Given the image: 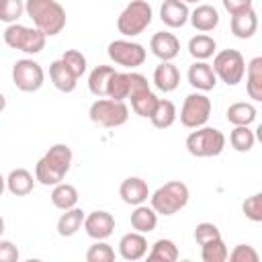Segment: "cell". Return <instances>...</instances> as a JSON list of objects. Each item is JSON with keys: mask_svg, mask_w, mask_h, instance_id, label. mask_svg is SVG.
I'll return each instance as SVG.
<instances>
[{"mask_svg": "<svg viewBox=\"0 0 262 262\" xmlns=\"http://www.w3.org/2000/svg\"><path fill=\"white\" fill-rule=\"evenodd\" d=\"M18 248L10 239H0V262H16Z\"/></svg>", "mask_w": 262, "mask_h": 262, "instance_id": "42", "label": "cell"}, {"mask_svg": "<svg viewBox=\"0 0 262 262\" xmlns=\"http://www.w3.org/2000/svg\"><path fill=\"white\" fill-rule=\"evenodd\" d=\"M149 49L151 53L162 59V61H172L178 53H180V41L176 39L174 33H168V31H158L151 41H149Z\"/></svg>", "mask_w": 262, "mask_h": 262, "instance_id": "13", "label": "cell"}, {"mask_svg": "<svg viewBox=\"0 0 262 262\" xmlns=\"http://www.w3.org/2000/svg\"><path fill=\"white\" fill-rule=\"evenodd\" d=\"M154 84L160 92H174L180 84V72L172 61H162L154 70Z\"/></svg>", "mask_w": 262, "mask_h": 262, "instance_id": "19", "label": "cell"}, {"mask_svg": "<svg viewBox=\"0 0 262 262\" xmlns=\"http://www.w3.org/2000/svg\"><path fill=\"white\" fill-rule=\"evenodd\" d=\"M33 186H35V176H33L29 170H25V168H14V170H10V174L6 176V188H8V192L14 194V196H25V194H29V192L33 190Z\"/></svg>", "mask_w": 262, "mask_h": 262, "instance_id": "22", "label": "cell"}, {"mask_svg": "<svg viewBox=\"0 0 262 262\" xmlns=\"http://www.w3.org/2000/svg\"><path fill=\"white\" fill-rule=\"evenodd\" d=\"M119 194H121L123 203L135 207V205H141V203H145V201L149 199V186H147V182H145L143 178H139V176H129V178H125V180L121 182Z\"/></svg>", "mask_w": 262, "mask_h": 262, "instance_id": "14", "label": "cell"}, {"mask_svg": "<svg viewBox=\"0 0 262 262\" xmlns=\"http://www.w3.org/2000/svg\"><path fill=\"white\" fill-rule=\"evenodd\" d=\"M246 90H248V96L256 102L262 100V57H254L250 59L248 63V70H246Z\"/></svg>", "mask_w": 262, "mask_h": 262, "instance_id": "25", "label": "cell"}, {"mask_svg": "<svg viewBox=\"0 0 262 262\" xmlns=\"http://www.w3.org/2000/svg\"><path fill=\"white\" fill-rule=\"evenodd\" d=\"M223 2V8L229 12V14H237L242 10H248L252 8V0H221Z\"/></svg>", "mask_w": 262, "mask_h": 262, "instance_id": "43", "label": "cell"}, {"mask_svg": "<svg viewBox=\"0 0 262 262\" xmlns=\"http://www.w3.org/2000/svg\"><path fill=\"white\" fill-rule=\"evenodd\" d=\"M4 108H6V96H4L2 92H0V113H2Z\"/></svg>", "mask_w": 262, "mask_h": 262, "instance_id": "45", "label": "cell"}, {"mask_svg": "<svg viewBox=\"0 0 262 262\" xmlns=\"http://www.w3.org/2000/svg\"><path fill=\"white\" fill-rule=\"evenodd\" d=\"M129 90H131V84H129V72H117L111 76L108 80V88H106V96L113 98V100H127L129 98Z\"/></svg>", "mask_w": 262, "mask_h": 262, "instance_id": "34", "label": "cell"}, {"mask_svg": "<svg viewBox=\"0 0 262 262\" xmlns=\"http://www.w3.org/2000/svg\"><path fill=\"white\" fill-rule=\"evenodd\" d=\"M211 68L217 80L225 82L227 86H237L246 74V59L237 49H223L215 55Z\"/></svg>", "mask_w": 262, "mask_h": 262, "instance_id": "8", "label": "cell"}, {"mask_svg": "<svg viewBox=\"0 0 262 262\" xmlns=\"http://www.w3.org/2000/svg\"><path fill=\"white\" fill-rule=\"evenodd\" d=\"M154 18L151 4L145 0H131L117 18V29L123 37H137L141 35Z\"/></svg>", "mask_w": 262, "mask_h": 262, "instance_id": "4", "label": "cell"}, {"mask_svg": "<svg viewBox=\"0 0 262 262\" xmlns=\"http://www.w3.org/2000/svg\"><path fill=\"white\" fill-rule=\"evenodd\" d=\"M113 74H115V68L113 66H96L90 72V76H88V88H90V92L94 96H98V98L106 96L108 80H111Z\"/></svg>", "mask_w": 262, "mask_h": 262, "instance_id": "29", "label": "cell"}, {"mask_svg": "<svg viewBox=\"0 0 262 262\" xmlns=\"http://www.w3.org/2000/svg\"><path fill=\"white\" fill-rule=\"evenodd\" d=\"M49 78H51L53 86L59 92H72L78 86V78L72 74V70L61 59L51 61V66H49Z\"/></svg>", "mask_w": 262, "mask_h": 262, "instance_id": "21", "label": "cell"}, {"mask_svg": "<svg viewBox=\"0 0 262 262\" xmlns=\"http://www.w3.org/2000/svg\"><path fill=\"white\" fill-rule=\"evenodd\" d=\"M25 12V2L23 0H0V20L2 23H18V18Z\"/></svg>", "mask_w": 262, "mask_h": 262, "instance_id": "37", "label": "cell"}, {"mask_svg": "<svg viewBox=\"0 0 262 262\" xmlns=\"http://www.w3.org/2000/svg\"><path fill=\"white\" fill-rule=\"evenodd\" d=\"M178 256H180L178 246L172 239H166V237L158 239L151 246V250L147 252V260L149 262H176Z\"/></svg>", "mask_w": 262, "mask_h": 262, "instance_id": "31", "label": "cell"}, {"mask_svg": "<svg viewBox=\"0 0 262 262\" xmlns=\"http://www.w3.org/2000/svg\"><path fill=\"white\" fill-rule=\"evenodd\" d=\"M12 82L23 92H37L45 82V72L35 59H18L12 66Z\"/></svg>", "mask_w": 262, "mask_h": 262, "instance_id": "11", "label": "cell"}, {"mask_svg": "<svg viewBox=\"0 0 262 262\" xmlns=\"http://www.w3.org/2000/svg\"><path fill=\"white\" fill-rule=\"evenodd\" d=\"M211 98L203 92H192L184 98L180 106V123L186 129L203 127L211 117Z\"/></svg>", "mask_w": 262, "mask_h": 262, "instance_id": "9", "label": "cell"}, {"mask_svg": "<svg viewBox=\"0 0 262 262\" xmlns=\"http://www.w3.org/2000/svg\"><path fill=\"white\" fill-rule=\"evenodd\" d=\"M229 143H231V147H233L235 151L246 154V151H250V149L254 147L256 135H254V131L250 129V125H233L231 133H229Z\"/></svg>", "mask_w": 262, "mask_h": 262, "instance_id": "33", "label": "cell"}, {"mask_svg": "<svg viewBox=\"0 0 262 262\" xmlns=\"http://www.w3.org/2000/svg\"><path fill=\"white\" fill-rule=\"evenodd\" d=\"M225 147V135L215 127H196L186 137V149L194 158H213L219 156Z\"/></svg>", "mask_w": 262, "mask_h": 262, "instance_id": "5", "label": "cell"}, {"mask_svg": "<svg viewBox=\"0 0 262 262\" xmlns=\"http://www.w3.org/2000/svg\"><path fill=\"white\" fill-rule=\"evenodd\" d=\"M217 49V43L213 37L201 33V35H194L190 41H188V53L196 59V61H207L209 57H213Z\"/></svg>", "mask_w": 262, "mask_h": 262, "instance_id": "28", "label": "cell"}, {"mask_svg": "<svg viewBox=\"0 0 262 262\" xmlns=\"http://www.w3.org/2000/svg\"><path fill=\"white\" fill-rule=\"evenodd\" d=\"M119 254H121L123 260H129V262L141 260L147 254V239H145V235L139 233V231L125 233L119 239Z\"/></svg>", "mask_w": 262, "mask_h": 262, "instance_id": "17", "label": "cell"}, {"mask_svg": "<svg viewBox=\"0 0 262 262\" xmlns=\"http://www.w3.org/2000/svg\"><path fill=\"white\" fill-rule=\"evenodd\" d=\"M225 115L231 125H250L256 121L258 111L252 102H233V104H229Z\"/></svg>", "mask_w": 262, "mask_h": 262, "instance_id": "32", "label": "cell"}, {"mask_svg": "<svg viewBox=\"0 0 262 262\" xmlns=\"http://www.w3.org/2000/svg\"><path fill=\"white\" fill-rule=\"evenodd\" d=\"M176 117H178V113H176L174 102L168 100V98H160L156 108H154V113H151V117H149V121H151V125L156 129H168V127L174 125Z\"/></svg>", "mask_w": 262, "mask_h": 262, "instance_id": "26", "label": "cell"}, {"mask_svg": "<svg viewBox=\"0 0 262 262\" xmlns=\"http://www.w3.org/2000/svg\"><path fill=\"white\" fill-rule=\"evenodd\" d=\"M86 260H88V262H113V260H115V250H113L111 244H106L104 239H96V242L88 248Z\"/></svg>", "mask_w": 262, "mask_h": 262, "instance_id": "36", "label": "cell"}, {"mask_svg": "<svg viewBox=\"0 0 262 262\" xmlns=\"http://www.w3.org/2000/svg\"><path fill=\"white\" fill-rule=\"evenodd\" d=\"M61 61L72 70V74H74L76 78L84 76V72H86V57H84L82 51H78V49H68V51L61 55Z\"/></svg>", "mask_w": 262, "mask_h": 262, "instance_id": "38", "label": "cell"}, {"mask_svg": "<svg viewBox=\"0 0 262 262\" xmlns=\"http://www.w3.org/2000/svg\"><path fill=\"white\" fill-rule=\"evenodd\" d=\"M90 121L113 129V127H121L127 123L129 119V106L125 104V100H113V98H98L90 104Z\"/></svg>", "mask_w": 262, "mask_h": 262, "instance_id": "7", "label": "cell"}, {"mask_svg": "<svg viewBox=\"0 0 262 262\" xmlns=\"http://www.w3.org/2000/svg\"><path fill=\"white\" fill-rule=\"evenodd\" d=\"M78 199H80V196H78L76 186H72V184H68V182H59V184H55L53 190H51V203H53V207L59 209V211H66V209L76 207V205H78Z\"/></svg>", "mask_w": 262, "mask_h": 262, "instance_id": "27", "label": "cell"}, {"mask_svg": "<svg viewBox=\"0 0 262 262\" xmlns=\"http://www.w3.org/2000/svg\"><path fill=\"white\" fill-rule=\"evenodd\" d=\"M182 2H186V4H196V2H201V0H182Z\"/></svg>", "mask_w": 262, "mask_h": 262, "instance_id": "47", "label": "cell"}, {"mask_svg": "<svg viewBox=\"0 0 262 262\" xmlns=\"http://www.w3.org/2000/svg\"><path fill=\"white\" fill-rule=\"evenodd\" d=\"M227 246L221 237L213 239V242H207L201 246V258L203 262H225L227 260Z\"/></svg>", "mask_w": 262, "mask_h": 262, "instance_id": "35", "label": "cell"}, {"mask_svg": "<svg viewBox=\"0 0 262 262\" xmlns=\"http://www.w3.org/2000/svg\"><path fill=\"white\" fill-rule=\"evenodd\" d=\"M217 237H221V231H219V227H217L215 223L203 221V223H199V225L194 227V239H196L199 246H203V244H207V242H213V239H217Z\"/></svg>", "mask_w": 262, "mask_h": 262, "instance_id": "40", "label": "cell"}, {"mask_svg": "<svg viewBox=\"0 0 262 262\" xmlns=\"http://www.w3.org/2000/svg\"><path fill=\"white\" fill-rule=\"evenodd\" d=\"M242 211H244V215H246L250 221H254V223L262 221V194L256 192V194L248 196V199L244 201V205H242Z\"/></svg>", "mask_w": 262, "mask_h": 262, "instance_id": "39", "label": "cell"}, {"mask_svg": "<svg viewBox=\"0 0 262 262\" xmlns=\"http://www.w3.org/2000/svg\"><path fill=\"white\" fill-rule=\"evenodd\" d=\"M82 227L92 239H106L115 231V217L108 211H92L84 217Z\"/></svg>", "mask_w": 262, "mask_h": 262, "instance_id": "12", "label": "cell"}, {"mask_svg": "<svg viewBox=\"0 0 262 262\" xmlns=\"http://www.w3.org/2000/svg\"><path fill=\"white\" fill-rule=\"evenodd\" d=\"M84 211L78 209V207H72V209H66L61 213V217L57 219V233L61 237H72L74 233H78L82 229V223H84Z\"/></svg>", "mask_w": 262, "mask_h": 262, "instance_id": "24", "label": "cell"}, {"mask_svg": "<svg viewBox=\"0 0 262 262\" xmlns=\"http://www.w3.org/2000/svg\"><path fill=\"white\" fill-rule=\"evenodd\" d=\"M106 53H108L111 61H115L117 66L129 68V70L139 68V66L145 61V55H147L141 43L127 41V39L111 41V43H108V47H106Z\"/></svg>", "mask_w": 262, "mask_h": 262, "instance_id": "10", "label": "cell"}, {"mask_svg": "<svg viewBox=\"0 0 262 262\" xmlns=\"http://www.w3.org/2000/svg\"><path fill=\"white\" fill-rule=\"evenodd\" d=\"M188 4L182 0H164L160 6V18L170 29H180L188 20Z\"/></svg>", "mask_w": 262, "mask_h": 262, "instance_id": "15", "label": "cell"}, {"mask_svg": "<svg viewBox=\"0 0 262 262\" xmlns=\"http://www.w3.org/2000/svg\"><path fill=\"white\" fill-rule=\"evenodd\" d=\"M4 233V219H2V215H0V235Z\"/></svg>", "mask_w": 262, "mask_h": 262, "instance_id": "46", "label": "cell"}, {"mask_svg": "<svg viewBox=\"0 0 262 262\" xmlns=\"http://www.w3.org/2000/svg\"><path fill=\"white\" fill-rule=\"evenodd\" d=\"M158 225V213L151 209V205H135V211L131 213V227L139 233H149Z\"/></svg>", "mask_w": 262, "mask_h": 262, "instance_id": "23", "label": "cell"}, {"mask_svg": "<svg viewBox=\"0 0 262 262\" xmlns=\"http://www.w3.org/2000/svg\"><path fill=\"white\" fill-rule=\"evenodd\" d=\"M72 166V149L66 143L51 145L35 164V180L43 186L59 184Z\"/></svg>", "mask_w": 262, "mask_h": 262, "instance_id": "1", "label": "cell"}, {"mask_svg": "<svg viewBox=\"0 0 262 262\" xmlns=\"http://www.w3.org/2000/svg\"><path fill=\"white\" fill-rule=\"evenodd\" d=\"M188 20H190V25H192L196 31L209 33V31H213V29L219 25V12H217V8L211 6V4H199V6L188 14Z\"/></svg>", "mask_w": 262, "mask_h": 262, "instance_id": "20", "label": "cell"}, {"mask_svg": "<svg viewBox=\"0 0 262 262\" xmlns=\"http://www.w3.org/2000/svg\"><path fill=\"white\" fill-rule=\"evenodd\" d=\"M186 78H188V84L201 92H209L217 86V76H215L211 63H207V61H194L188 68Z\"/></svg>", "mask_w": 262, "mask_h": 262, "instance_id": "16", "label": "cell"}, {"mask_svg": "<svg viewBox=\"0 0 262 262\" xmlns=\"http://www.w3.org/2000/svg\"><path fill=\"white\" fill-rule=\"evenodd\" d=\"M258 252L248 244H239L231 252H227V260L231 262H258Z\"/></svg>", "mask_w": 262, "mask_h": 262, "instance_id": "41", "label": "cell"}, {"mask_svg": "<svg viewBox=\"0 0 262 262\" xmlns=\"http://www.w3.org/2000/svg\"><path fill=\"white\" fill-rule=\"evenodd\" d=\"M188 199H190L188 186L180 180H170V182L162 184L160 188H156L154 192H149L151 209L164 217H170V215L178 213L180 209H184Z\"/></svg>", "mask_w": 262, "mask_h": 262, "instance_id": "3", "label": "cell"}, {"mask_svg": "<svg viewBox=\"0 0 262 262\" xmlns=\"http://www.w3.org/2000/svg\"><path fill=\"white\" fill-rule=\"evenodd\" d=\"M25 12L45 35H59L66 27V8L57 0H25Z\"/></svg>", "mask_w": 262, "mask_h": 262, "instance_id": "2", "label": "cell"}, {"mask_svg": "<svg viewBox=\"0 0 262 262\" xmlns=\"http://www.w3.org/2000/svg\"><path fill=\"white\" fill-rule=\"evenodd\" d=\"M129 100H131V108L135 111V115H139V117H143V119H149L160 98H158L149 88H145V90H139V92L131 94Z\"/></svg>", "mask_w": 262, "mask_h": 262, "instance_id": "30", "label": "cell"}, {"mask_svg": "<svg viewBox=\"0 0 262 262\" xmlns=\"http://www.w3.org/2000/svg\"><path fill=\"white\" fill-rule=\"evenodd\" d=\"M258 31V14L254 8L231 14V33L237 39H250Z\"/></svg>", "mask_w": 262, "mask_h": 262, "instance_id": "18", "label": "cell"}, {"mask_svg": "<svg viewBox=\"0 0 262 262\" xmlns=\"http://www.w3.org/2000/svg\"><path fill=\"white\" fill-rule=\"evenodd\" d=\"M6 190V178L0 174V196H2V192Z\"/></svg>", "mask_w": 262, "mask_h": 262, "instance_id": "44", "label": "cell"}, {"mask_svg": "<svg viewBox=\"0 0 262 262\" xmlns=\"http://www.w3.org/2000/svg\"><path fill=\"white\" fill-rule=\"evenodd\" d=\"M45 35L37 29V27H25L18 23H12L6 27L4 31V43L16 51L29 53V55H37L43 51L45 47Z\"/></svg>", "mask_w": 262, "mask_h": 262, "instance_id": "6", "label": "cell"}]
</instances>
